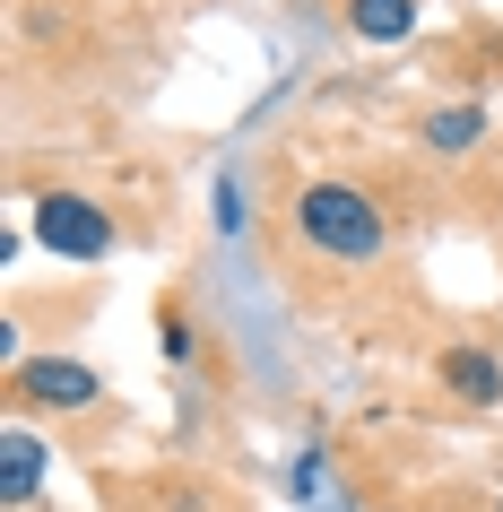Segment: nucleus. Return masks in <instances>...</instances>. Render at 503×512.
<instances>
[{"label":"nucleus","mask_w":503,"mask_h":512,"mask_svg":"<svg viewBox=\"0 0 503 512\" xmlns=\"http://www.w3.org/2000/svg\"><path fill=\"white\" fill-rule=\"evenodd\" d=\"M35 495H44V443H35L27 426H9V434H0V504L27 512Z\"/></svg>","instance_id":"20e7f679"},{"label":"nucleus","mask_w":503,"mask_h":512,"mask_svg":"<svg viewBox=\"0 0 503 512\" xmlns=\"http://www.w3.org/2000/svg\"><path fill=\"white\" fill-rule=\"evenodd\" d=\"M356 44H408L417 35V0H339Z\"/></svg>","instance_id":"423d86ee"},{"label":"nucleus","mask_w":503,"mask_h":512,"mask_svg":"<svg viewBox=\"0 0 503 512\" xmlns=\"http://www.w3.org/2000/svg\"><path fill=\"white\" fill-rule=\"evenodd\" d=\"M477 139H486V105H443L425 122V148H434V157H469Z\"/></svg>","instance_id":"0eeeda50"},{"label":"nucleus","mask_w":503,"mask_h":512,"mask_svg":"<svg viewBox=\"0 0 503 512\" xmlns=\"http://www.w3.org/2000/svg\"><path fill=\"white\" fill-rule=\"evenodd\" d=\"M96 391L105 382L87 374L79 356H27L18 365V400H35V408H96Z\"/></svg>","instance_id":"7ed1b4c3"},{"label":"nucleus","mask_w":503,"mask_h":512,"mask_svg":"<svg viewBox=\"0 0 503 512\" xmlns=\"http://www.w3.org/2000/svg\"><path fill=\"white\" fill-rule=\"evenodd\" d=\"M295 235L313 243L321 261H373L382 252V235H391V217L373 209V191H356V183H304L295 191Z\"/></svg>","instance_id":"f257e3e1"},{"label":"nucleus","mask_w":503,"mask_h":512,"mask_svg":"<svg viewBox=\"0 0 503 512\" xmlns=\"http://www.w3.org/2000/svg\"><path fill=\"white\" fill-rule=\"evenodd\" d=\"M35 243L53 261H105L113 252V217L87 200V191H44L35 200Z\"/></svg>","instance_id":"f03ea898"},{"label":"nucleus","mask_w":503,"mask_h":512,"mask_svg":"<svg viewBox=\"0 0 503 512\" xmlns=\"http://www.w3.org/2000/svg\"><path fill=\"white\" fill-rule=\"evenodd\" d=\"M443 382H451L469 408H495V400H503V356L477 348V339H460V348H443Z\"/></svg>","instance_id":"39448f33"},{"label":"nucleus","mask_w":503,"mask_h":512,"mask_svg":"<svg viewBox=\"0 0 503 512\" xmlns=\"http://www.w3.org/2000/svg\"><path fill=\"white\" fill-rule=\"evenodd\" d=\"M495 512H503V495H495Z\"/></svg>","instance_id":"6e6552de"}]
</instances>
